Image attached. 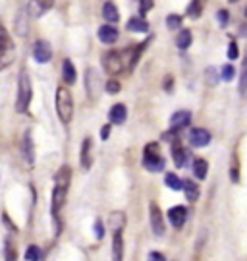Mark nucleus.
<instances>
[{"label":"nucleus","mask_w":247,"mask_h":261,"mask_svg":"<svg viewBox=\"0 0 247 261\" xmlns=\"http://www.w3.org/2000/svg\"><path fill=\"white\" fill-rule=\"evenodd\" d=\"M70 182H72V168L70 167H62L54 176V190H52V217L58 219V213L60 209L64 207L66 197H68V190H70Z\"/></svg>","instance_id":"1"},{"label":"nucleus","mask_w":247,"mask_h":261,"mask_svg":"<svg viewBox=\"0 0 247 261\" xmlns=\"http://www.w3.org/2000/svg\"><path fill=\"white\" fill-rule=\"evenodd\" d=\"M16 60V45L14 39L8 33V29L0 23V72L6 70L12 62Z\"/></svg>","instance_id":"2"},{"label":"nucleus","mask_w":247,"mask_h":261,"mask_svg":"<svg viewBox=\"0 0 247 261\" xmlns=\"http://www.w3.org/2000/svg\"><path fill=\"white\" fill-rule=\"evenodd\" d=\"M56 112L60 116V120L64 124H70L73 116V97L68 87H58L56 89Z\"/></svg>","instance_id":"3"},{"label":"nucleus","mask_w":247,"mask_h":261,"mask_svg":"<svg viewBox=\"0 0 247 261\" xmlns=\"http://www.w3.org/2000/svg\"><path fill=\"white\" fill-rule=\"evenodd\" d=\"M31 97H33V89H31V80L25 70L19 72L18 77V97H16V111L25 112L29 109L31 103Z\"/></svg>","instance_id":"4"},{"label":"nucleus","mask_w":247,"mask_h":261,"mask_svg":"<svg viewBox=\"0 0 247 261\" xmlns=\"http://www.w3.org/2000/svg\"><path fill=\"white\" fill-rule=\"evenodd\" d=\"M143 167L151 172H160L164 168V159L158 153V145L156 143H149L145 147V155H143Z\"/></svg>","instance_id":"5"},{"label":"nucleus","mask_w":247,"mask_h":261,"mask_svg":"<svg viewBox=\"0 0 247 261\" xmlns=\"http://www.w3.org/2000/svg\"><path fill=\"white\" fill-rule=\"evenodd\" d=\"M102 64H104V70L110 75H118L124 70V56L116 53V50H110V53L102 56Z\"/></svg>","instance_id":"6"},{"label":"nucleus","mask_w":247,"mask_h":261,"mask_svg":"<svg viewBox=\"0 0 247 261\" xmlns=\"http://www.w3.org/2000/svg\"><path fill=\"white\" fill-rule=\"evenodd\" d=\"M149 213H151V228H153V234L155 236H164L166 226H164V219H162V213H160V207L156 203H151L149 205Z\"/></svg>","instance_id":"7"},{"label":"nucleus","mask_w":247,"mask_h":261,"mask_svg":"<svg viewBox=\"0 0 247 261\" xmlns=\"http://www.w3.org/2000/svg\"><path fill=\"white\" fill-rule=\"evenodd\" d=\"M33 58L39 64H46L52 58V47L46 41H37L35 47H33Z\"/></svg>","instance_id":"8"},{"label":"nucleus","mask_w":247,"mask_h":261,"mask_svg":"<svg viewBox=\"0 0 247 261\" xmlns=\"http://www.w3.org/2000/svg\"><path fill=\"white\" fill-rule=\"evenodd\" d=\"M85 85H87L89 97H91V99H97V97H99V91H101V77H99V74H97V70H93V68L87 70Z\"/></svg>","instance_id":"9"},{"label":"nucleus","mask_w":247,"mask_h":261,"mask_svg":"<svg viewBox=\"0 0 247 261\" xmlns=\"http://www.w3.org/2000/svg\"><path fill=\"white\" fill-rule=\"evenodd\" d=\"M189 143H191L193 147H205V145H209L211 143V134L205 130V128H193L189 132Z\"/></svg>","instance_id":"10"},{"label":"nucleus","mask_w":247,"mask_h":261,"mask_svg":"<svg viewBox=\"0 0 247 261\" xmlns=\"http://www.w3.org/2000/svg\"><path fill=\"white\" fill-rule=\"evenodd\" d=\"M52 6H54V0H29V14L33 18H41Z\"/></svg>","instance_id":"11"},{"label":"nucleus","mask_w":247,"mask_h":261,"mask_svg":"<svg viewBox=\"0 0 247 261\" xmlns=\"http://www.w3.org/2000/svg\"><path fill=\"white\" fill-rule=\"evenodd\" d=\"M191 122V112L189 111H178L170 116V132H178L185 128Z\"/></svg>","instance_id":"12"},{"label":"nucleus","mask_w":247,"mask_h":261,"mask_svg":"<svg viewBox=\"0 0 247 261\" xmlns=\"http://www.w3.org/2000/svg\"><path fill=\"white\" fill-rule=\"evenodd\" d=\"M21 155L28 161L29 165L35 163V145H33V138H31V132L25 130L23 134V141H21Z\"/></svg>","instance_id":"13"},{"label":"nucleus","mask_w":247,"mask_h":261,"mask_svg":"<svg viewBox=\"0 0 247 261\" xmlns=\"http://www.w3.org/2000/svg\"><path fill=\"white\" fill-rule=\"evenodd\" d=\"M185 219H187V211H185V207L176 205L168 211V221H170V224L176 226V228H182L183 223H185Z\"/></svg>","instance_id":"14"},{"label":"nucleus","mask_w":247,"mask_h":261,"mask_svg":"<svg viewBox=\"0 0 247 261\" xmlns=\"http://www.w3.org/2000/svg\"><path fill=\"white\" fill-rule=\"evenodd\" d=\"M99 39L104 45H112V43L118 41V29L114 28V25H110V23H106V25L99 28Z\"/></svg>","instance_id":"15"},{"label":"nucleus","mask_w":247,"mask_h":261,"mask_svg":"<svg viewBox=\"0 0 247 261\" xmlns=\"http://www.w3.org/2000/svg\"><path fill=\"white\" fill-rule=\"evenodd\" d=\"M93 165V141L91 138H85L81 143V167L87 170Z\"/></svg>","instance_id":"16"},{"label":"nucleus","mask_w":247,"mask_h":261,"mask_svg":"<svg viewBox=\"0 0 247 261\" xmlns=\"http://www.w3.org/2000/svg\"><path fill=\"white\" fill-rule=\"evenodd\" d=\"M124 257V238L122 230H116L112 236V261H122Z\"/></svg>","instance_id":"17"},{"label":"nucleus","mask_w":247,"mask_h":261,"mask_svg":"<svg viewBox=\"0 0 247 261\" xmlns=\"http://www.w3.org/2000/svg\"><path fill=\"white\" fill-rule=\"evenodd\" d=\"M110 122L112 124H124L126 122V118H128V109H126V105H114L112 109H110Z\"/></svg>","instance_id":"18"},{"label":"nucleus","mask_w":247,"mask_h":261,"mask_svg":"<svg viewBox=\"0 0 247 261\" xmlns=\"http://www.w3.org/2000/svg\"><path fill=\"white\" fill-rule=\"evenodd\" d=\"M102 18L108 21L110 25L112 23H116L120 19V14H118V8H116V4L114 2H104V6H102Z\"/></svg>","instance_id":"19"},{"label":"nucleus","mask_w":247,"mask_h":261,"mask_svg":"<svg viewBox=\"0 0 247 261\" xmlns=\"http://www.w3.org/2000/svg\"><path fill=\"white\" fill-rule=\"evenodd\" d=\"M182 190H183V194H185V199H189L191 203L199 199V186H197L193 180H183Z\"/></svg>","instance_id":"20"},{"label":"nucleus","mask_w":247,"mask_h":261,"mask_svg":"<svg viewBox=\"0 0 247 261\" xmlns=\"http://www.w3.org/2000/svg\"><path fill=\"white\" fill-rule=\"evenodd\" d=\"M128 29L133 31V33H147L149 31V23H147V19L143 16H135V18H131L128 21Z\"/></svg>","instance_id":"21"},{"label":"nucleus","mask_w":247,"mask_h":261,"mask_svg":"<svg viewBox=\"0 0 247 261\" xmlns=\"http://www.w3.org/2000/svg\"><path fill=\"white\" fill-rule=\"evenodd\" d=\"M191 41H193V35L189 29H182L180 33H178V37H176V45L180 50H187V48L191 47Z\"/></svg>","instance_id":"22"},{"label":"nucleus","mask_w":247,"mask_h":261,"mask_svg":"<svg viewBox=\"0 0 247 261\" xmlns=\"http://www.w3.org/2000/svg\"><path fill=\"white\" fill-rule=\"evenodd\" d=\"M207 172H209V163L205 159H195L193 161V174L199 180H205L207 178Z\"/></svg>","instance_id":"23"},{"label":"nucleus","mask_w":247,"mask_h":261,"mask_svg":"<svg viewBox=\"0 0 247 261\" xmlns=\"http://www.w3.org/2000/svg\"><path fill=\"white\" fill-rule=\"evenodd\" d=\"M75 68H73L72 60H64V64H62V77H64V82L68 85L75 84Z\"/></svg>","instance_id":"24"},{"label":"nucleus","mask_w":247,"mask_h":261,"mask_svg":"<svg viewBox=\"0 0 247 261\" xmlns=\"http://www.w3.org/2000/svg\"><path fill=\"white\" fill-rule=\"evenodd\" d=\"M172 159H174V165L178 168L185 167V163H187V151L180 147L178 143L174 145V149H172Z\"/></svg>","instance_id":"25"},{"label":"nucleus","mask_w":247,"mask_h":261,"mask_svg":"<svg viewBox=\"0 0 247 261\" xmlns=\"http://www.w3.org/2000/svg\"><path fill=\"white\" fill-rule=\"evenodd\" d=\"M124 224H126V215L124 213H112L110 215V226H112V230L116 232V230H122L124 228Z\"/></svg>","instance_id":"26"},{"label":"nucleus","mask_w":247,"mask_h":261,"mask_svg":"<svg viewBox=\"0 0 247 261\" xmlns=\"http://www.w3.org/2000/svg\"><path fill=\"white\" fill-rule=\"evenodd\" d=\"M247 91V55L243 58V64H241V74H239V93L245 95Z\"/></svg>","instance_id":"27"},{"label":"nucleus","mask_w":247,"mask_h":261,"mask_svg":"<svg viewBox=\"0 0 247 261\" xmlns=\"http://www.w3.org/2000/svg\"><path fill=\"white\" fill-rule=\"evenodd\" d=\"M164 182H166V186L170 188V190H182V180L176 176L174 172H168L164 178Z\"/></svg>","instance_id":"28"},{"label":"nucleus","mask_w":247,"mask_h":261,"mask_svg":"<svg viewBox=\"0 0 247 261\" xmlns=\"http://www.w3.org/2000/svg\"><path fill=\"white\" fill-rule=\"evenodd\" d=\"M166 28L170 29V31L182 29V18H180L178 14H170V16L166 18Z\"/></svg>","instance_id":"29"},{"label":"nucleus","mask_w":247,"mask_h":261,"mask_svg":"<svg viewBox=\"0 0 247 261\" xmlns=\"http://www.w3.org/2000/svg\"><path fill=\"white\" fill-rule=\"evenodd\" d=\"M25 259L28 261H41V250H39V246L35 244H31L28 250H25Z\"/></svg>","instance_id":"30"},{"label":"nucleus","mask_w":247,"mask_h":261,"mask_svg":"<svg viewBox=\"0 0 247 261\" xmlns=\"http://www.w3.org/2000/svg\"><path fill=\"white\" fill-rule=\"evenodd\" d=\"M205 82H207V85H211V87H214V85L218 84V74H216L214 68H207L205 70Z\"/></svg>","instance_id":"31"},{"label":"nucleus","mask_w":247,"mask_h":261,"mask_svg":"<svg viewBox=\"0 0 247 261\" xmlns=\"http://www.w3.org/2000/svg\"><path fill=\"white\" fill-rule=\"evenodd\" d=\"M201 10H203L201 2H199V0H193L191 4H189V8H187V14H189V18L195 19L201 16Z\"/></svg>","instance_id":"32"},{"label":"nucleus","mask_w":247,"mask_h":261,"mask_svg":"<svg viewBox=\"0 0 247 261\" xmlns=\"http://www.w3.org/2000/svg\"><path fill=\"white\" fill-rule=\"evenodd\" d=\"M220 75H222V80H224V82H232V80H234V75H236V70H234V66L226 64L224 68H222Z\"/></svg>","instance_id":"33"},{"label":"nucleus","mask_w":247,"mask_h":261,"mask_svg":"<svg viewBox=\"0 0 247 261\" xmlns=\"http://www.w3.org/2000/svg\"><path fill=\"white\" fill-rule=\"evenodd\" d=\"M6 261H18V252H16V246L6 240Z\"/></svg>","instance_id":"34"},{"label":"nucleus","mask_w":247,"mask_h":261,"mask_svg":"<svg viewBox=\"0 0 247 261\" xmlns=\"http://www.w3.org/2000/svg\"><path fill=\"white\" fill-rule=\"evenodd\" d=\"M106 91H108L110 95L120 93V82H116V80H108V82H106Z\"/></svg>","instance_id":"35"},{"label":"nucleus","mask_w":247,"mask_h":261,"mask_svg":"<svg viewBox=\"0 0 247 261\" xmlns=\"http://www.w3.org/2000/svg\"><path fill=\"white\" fill-rule=\"evenodd\" d=\"M95 236H97L99 240L104 236V224H102L101 219H97V221H95Z\"/></svg>","instance_id":"36"},{"label":"nucleus","mask_w":247,"mask_h":261,"mask_svg":"<svg viewBox=\"0 0 247 261\" xmlns=\"http://www.w3.org/2000/svg\"><path fill=\"white\" fill-rule=\"evenodd\" d=\"M238 55H239V53H238V45L232 41V43L228 45V58H230V60H236V58H238Z\"/></svg>","instance_id":"37"},{"label":"nucleus","mask_w":247,"mask_h":261,"mask_svg":"<svg viewBox=\"0 0 247 261\" xmlns=\"http://www.w3.org/2000/svg\"><path fill=\"white\" fill-rule=\"evenodd\" d=\"M153 4H155V0H141V4H139V8H141V12L145 14V12H149V10L153 8Z\"/></svg>","instance_id":"38"},{"label":"nucleus","mask_w":247,"mask_h":261,"mask_svg":"<svg viewBox=\"0 0 247 261\" xmlns=\"http://www.w3.org/2000/svg\"><path fill=\"white\" fill-rule=\"evenodd\" d=\"M216 18H218L220 25H226V23H228V12H226V10H220L218 14H216Z\"/></svg>","instance_id":"39"},{"label":"nucleus","mask_w":247,"mask_h":261,"mask_svg":"<svg viewBox=\"0 0 247 261\" xmlns=\"http://www.w3.org/2000/svg\"><path fill=\"white\" fill-rule=\"evenodd\" d=\"M147 259H149V261H166V257L162 255V253H158V252H151Z\"/></svg>","instance_id":"40"},{"label":"nucleus","mask_w":247,"mask_h":261,"mask_svg":"<svg viewBox=\"0 0 247 261\" xmlns=\"http://www.w3.org/2000/svg\"><path fill=\"white\" fill-rule=\"evenodd\" d=\"M108 136H110V126H102L101 138H102V140H108Z\"/></svg>","instance_id":"41"},{"label":"nucleus","mask_w":247,"mask_h":261,"mask_svg":"<svg viewBox=\"0 0 247 261\" xmlns=\"http://www.w3.org/2000/svg\"><path fill=\"white\" fill-rule=\"evenodd\" d=\"M239 29H241V31H239V35H241V37H247V25H245V23H243Z\"/></svg>","instance_id":"42"},{"label":"nucleus","mask_w":247,"mask_h":261,"mask_svg":"<svg viewBox=\"0 0 247 261\" xmlns=\"http://www.w3.org/2000/svg\"><path fill=\"white\" fill-rule=\"evenodd\" d=\"M230 2H239V0H230Z\"/></svg>","instance_id":"43"}]
</instances>
